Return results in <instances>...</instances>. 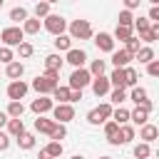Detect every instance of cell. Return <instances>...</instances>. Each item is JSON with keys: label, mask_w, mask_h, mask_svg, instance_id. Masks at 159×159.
I'll use <instances>...</instances> for the list:
<instances>
[{"label": "cell", "mask_w": 159, "mask_h": 159, "mask_svg": "<svg viewBox=\"0 0 159 159\" xmlns=\"http://www.w3.org/2000/svg\"><path fill=\"white\" fill-rule=\"evenodd\" d=\"M99 159H112V157H99Z\"/></svg>", "instance_id": "cell-51"}, {"label": "cell", "mask_w": 159, "mask_h": 159, "mask_svg": "<svg viewBox=\"0 0 159 159\" xmlns=\"http://www.w3.org/2000/svg\"><path fill=\"white\" fill-rule=\"evenodd\" d=\"M7 119H10V117H7L5 112H0V129H2V127H7Z\"/></svg>", "instance_id": "cell-49"}, {"label": "cell", "mask_w": 159, "mask_h": 159, "mask_svg": "<svg viewBox=\"0 0 159 159\" xmlns=\"http://www.w3.org/2000/svg\"><path fill=\"white\" fill-rule=\"evenodd\" d=\"M5 129H7L5 134H7L10 139H17L20 134H25V122H22V119H7V127H5Z\"/></svg>", "instance_id": "cell-16"}, {"label": "cell", "mask_w": 159, "mask_h": 159, "mask_svg": "<svg viewBox=\"0 0 159 159\" xmlns=\"http://www.w3.org/2000/svg\"><path fill=\"white\" fill-rule=\"evenodd\" d=\"M40 97H47V94H52V89L55 87H60V72H42V75H37L35 80H32V84H30Z\"/></svg>", "instance_id": "cell-1"}, {"label": "cell", "mask_w": 159, "mask_h": 159, "mask_svg": "<svg viewBox=\"0 0 159 159\" xmlns=\"http://www.w3.org/2000/svg\"><path fill=\"white\" fill-rule=\"evenodd\" d=\"M80 99H82V92L80 89H70V104L72 102H80Z\"/></svg>", "instance_id": "cell-48"}, {"label": "cell", "mask_w": 159, "mask_h": 159, "mask_svg": "<svg viewBox=\"0 0 159 159\" xmlns=\"http://www.w3.org/2000/svg\"><path fill=\"white\" fill-rule=\"evenodd\" d=\"M117 25H119V27H132V25H134V15L127 12V10H122L119 17H117Z\"/></svg>", "instance_id": "cell-39"}, {"label": "cell", "mask_w": 159, "mask_h": 159, "mask_svg": "<svg viewBox=\"0 0 159 159\" xmlns=\"http://www.w3.org/2000/svg\"><path fill=\"white\" fill-rule=\"evenodd\" d=\"M62 62H70L75 70H80V67H84V65H87V52H84V50L72 47V50H67V57H65Z\"/></svg>", "instance_id": "cell-11"}, {"label": "cell", "mask_w": 159, "mask_h": 159, "mask_svg": "<svg viewBox=\"0 0 159 159\" xmlns=\"http://www.w3.org/2000/svg\"><path fill=\"white\" fill-rule=\"evenodd\" d=\"M40 27H42V22H40L37 17H27V20L22 22V27H20V30H22V35H37V32H40Z\"/></svg>", "instance_id": "cell-19"}, {"label": "cell", "mask_w": 159, "mask_h": 159, "mask_svg": "<svg viewBox=\"0 0 159 159\" xmlns=\"http://www.w3.org/2000/svg\"><path fill=\"white\" fill-rule=\"evenodd\" d=\"M5 75L15 82V80H20V77L25 75V65H22V62H17V60H12L10 65H5Z\"/></svg>", "instance_id": "cell-18"}, {"label": "cell", "mask_w": 159, "mask_h": 159, "mask_svg": "<svg viewBox=\"0 0 159 159\" xmlns=\"http://www.w3.org/2000/svg\"><path fill=\"white\" fill-rule=\"evenodd\" d=\"M112 122L119 124V127L127 124V122H129V109H124V107H114V109H112Z\"/></svg>", "instance_id": "cell-26"}, {"label": "cell", "mask_w": 159, "mask_h": 159, "mask_svg": "<svg viewBox=\"0 0 159 159\" xmlns=\"http://www.w3.org/2000/svg\"><path fill=\"white\" fill-rule=\"evenodd\" d=\"M52 107H55V102H52L50 97H37V99H32V104H30V109H32L37 117H45L47 112H52Z\"/></svg>", "instance_id": "cell-12"}, {"label": "cell", "mask_w": 159, "mask_h": 159, "mask_svg": "<svg viewBox=\"0 0 159 159\" xmlns=\"http://www.w3.org/2000/svg\"><path fill=\"white\" fill-rule=\"evenodd\" d=\"M10 142H12V139L0 129V152H7V149H10Z\"/></svg>", "instance_id": "cell-46"}, {"label": "cell", "mask_w": 159, "mask_h": 159, "mask_svg": "<svg viewBox=\"0 0 159 159\" xmlns=\"http://www.w3.org/2000/svg\"><path fill=\"white\" fill-rule=\"evenodd\" d=\"M42 27L50 32V35H65V30H67V20L62 17V15H55V12H50L45 20H42Z\"/></svg>", "instance_id": "cell-4"}, {"label": "cell", "mask_w": 159, "mask_h": 159, "mask_svg": "<svg viewBox=\"0 0 159 159\" xmlns=\"http://www.w3.org/2000/svg\"><path fill=\"white\" fill-rule=\"evenodd\" d=\"M72 159H84V157H80V154H75V157H72Z\"/></svg>", "instance_id": "cell-50"}, {"label": "cell", "mask_w": 159, "mask_h": 159, "mask_svg": "<svg viewBox=\"0 0 159 159\" xmlns=\"http://www.w3.org/2000/svg\"><path fill=\"white\" fill-rule=\"evenodd\" d=\"M134 137H137V129H134L132 124H122V127H119V132H117V137H114L109 144H114V147H122V144H129Z\"/></svg>", "instance_id": "cell-10"}, {"label": "cell", "mask_w": 159, "mask_h": 159, "mask_svg": "<svg viewBox=\"0 0 159 159\" xmlns=\"http://www.w3.org/2000/svg\"><path fill=\"white\" fill-rule=\"evenodd\" d=\"M147 20H149V22H159V5H152V7H149Z\"/></svg>", "instance_id": "cell-47"}, {"label": "cell", "mask_w": 159, "mask_h": 159, "mask_svg": "<svg viewBox=\"0 0 159 159\" xmlns=\"http://www.w3.org/2000/svg\"><path fill=\"white\" fill-rule=\"evenodd\" d=\"M134 57L139 60V65H149V62L154 60V50H152L149 45H142V47H139V52H137Z\"/></svg>", "instance_id": "cell-25"}, {"label": "cell", "mask_w": 159, "mask_h": 159, "mask_svg": "<svg viewBox=\"0 0 159 159\" xmlns=\"http://www.w3.org/2000/svg\"><path fill=\"white\" fill-rule=\"evenodd\" d=\"M132 60H134V57H132L129 52H124V50H114V52H112V65H114V70H124V67H129Z\"/></svg>", "instance_id": "cell-15"}, {"label": "cell", "mask_w": 159, "mask_h": 159, "mask_svg": "<svg viewBox=\"0 0 159 159\" xmlns=\"http://www.w3.org/2000/svg\"><path fill=\"white\" fill-rule=\"evenodd\" d=\"M139 40H144V42H154V40H159V22H152V25H149V32H147L144 37H139Z\"/></svg>", "instance_id": "cell-42"}, {"label": "cell", "mask_w": 159, "mask_h": 159, "mask_svg": "<svg viewBox=\"0 0 159 159\" xmlns=\"http://www.w3.org/2000/svg\"><path fill=\"white\" fill-rule=\"evenodd\" d=\"M42 152L47 154V159H60L65 149H62V142H50V144H47V147H45Z\"/></svg>", "instance_id": "cell-28"}, {"label": "cell", "mask_w": 159, "mask_h": 159, "mask_svg": "<svg viewBox=\"0 0 159 159\" xmlns=\"http://www.w3.org/2000/svg\"><path fill=\"white\" fill-rule=\"evenodd\" d=\"M17 55H20L22 60H27V57H32V55H35V47L25 40V42H20V45H17Z\"/></svg>", "instance_id": "cell-40"}, {"label": "cell", "mask_w": 159, "mask_h": 159, "mask_svg": "<svg viewBox=\"0 0 159 159\" xmlns=\"http://www.w3.org/2000/svg\"><path fill=\"white\" fill-rule=\"evenodd\" d=\"M137 82H139V72L132 65L124 67V87H137Z\"/></svg>", "instance_id": "cell-29"}, {"label": "cell", "mask_w": 159, "mask_h": 159, "mask_svg": "<svg viewBox=\"0 0 159 159\" xmlns=\"http://www.w3.org/2000/svg\"><path fill=\"white\" fill-rule=\"evenodd\" d=\"M104 70H107V62H104V60H92L87 72H89L92 77H102V75H104Z\"/></svg>", "instance_id": "cell-32"}, {"label": "cell", "mask_w": 159, "mask_h": 159, "mask_svg": "<svg viewBox=\"0 0 159 159\" xmlns=\"http://www.w3.org/2000/svg\"><path fill=\"white\" fill-rule=\"evenodd\" d=\"M134 157H137V159H149V157H152V147L144 144V142H139V144L134 147Z\"/></svg>", "instance_id": "cell-38"}, {"label": "cell", "mask_w": 159, "mask_h": 159, "mask_svg": "<svg viewBox=\"0 0 159 159\" xmlns=\"http://www.w3.org/2000/svg\"><path fill=\"white\" fill-rule=\"evenodd\" d=\"M67 30H70V40H89L94 35L89 20H72L67 25Z\"/></svg>", "instance_id": "cell-2"}, {"label": "cell", "mask_w": 159, "mask_h": 159, "mask_svg": "<svg viewBox=\"0 0 159 159\" xmlns=\"http://www.w3.org/2000/svg\"><path fill=\"white\" fill-rule=\"evenodd\" d=\"M112 109H114V107H112L109 102H102L99 107H94V109L87 112V122H89V124H104L107 119H112Z\"/></svg>", "instance_id": "cell-6"}, {"label": "cell", "mask_w": 159, "mask_h": 159, "mask_svg": "<svg viewBox=\"0 0 159 159\" xmlns=\"http://www.w3.org/2000/svg\"><path fill=\"white\" fill-rule=\"evenodd\" d=\"M149 25H152V22H149L147 17H134V25H132V30H137V32H139V37H144V35L149 32Z\"/></svg>", "instance_id": "cell-34"}, {"label": "cell", "mask_w": 159, "mask_h": 159, "mask_svg": "<svg viewBox=\"0 0 159 159\" xmlns=\"http://www.w3.org/2000/svg\"><path fill=\"white\" fill-rule=\"evenodd\" d=\"M152 109H154V104H152V99H147V102H142V104H137L134 109H129V122H134V124H139V127H144V124L149 122V114H152Z\"/></svg>", "instance_id": "cell-3"}, {"label": "cell", "mask_w": 159, "mask_h": 159, "mask_svg": "<svg viewBox=\"0 0 159 159\" xmlns=\"http://www.w3.org/2000/svg\"><path fill=\"white\" fill-rule=\"evenodd\" d=\"M127 99H132L134 104H142V102H147V99H149V92H147L144 87H139V84H137V87H132V92L127 94Z\"/></svg>", "instance_id": "cell-21"}, {"label": "cell", "mask_w": 159, "mask_h": 159, "mask_svg": "<svg viewBox=\"0 0 159 159\" xmlns=\"http://www.w3.org/2000/svg\"><path fill=\"white\" fill-rule=\"evenodd\" d=\"M75 119V107L72 104H55L52 107V122L57 124H67Z\"/></svg>", "instance_id": "cell-8"}, {"label": "cell", "mask_w": 159, "mask_h": 159, "mask_svg": "<svg viewBox=\"0 0 159 159\" xmlns=\"http://www.w3.org/2000/svg\"><path fill=\"white\" fill-rule=\"evenodd\" d=\"M157 137H159V129H157L154 124H149V122H147L144 127H139V139H142L144 144H152Z\"/></svg>", "instance_id": "cell-17"}, {"label": "cell", "mask_w": 159, "mask_h": 159, "mask_svg": "<svg viewBox=\"0 0 159 159\" xmlns=\"http://www.w3.org/2000/svg\"><path fill=\"white\" fill-rule=\"evenodd\" d=\"M52 45H55L57 52H67V50H72V40H70V35H57V37L52 40Z\"/></svg>", "instance_id": "cell-24"}, {"label": "cell", "mask_w": 159, "mask_h": 159, "mask_svg": "<svg viewBox=\"0 0 159 159\" xmlns=\"http://www.w3.org/2000/svg\"><path fill=\"white\" fill-rule=\"evenodd\" d=\"M55 124H57V122H52V119H47V117H37V119H35V129H37L40 134H47V137H50V132L55 129Z\"/></svg>", "instance_id": "cell-22"}, {"label": "cell", "mask_w": 159, "mask_h": 159, "mask_svg": "<svg viewBox=\"0 0 159 159\" xmlns=\"http://www.w3.org/2000/svg\"><path fill=\"white\" fill-rule=\"evenodd\" d=\"M45 70H47V72H60V70H62V57H60L57 52L47 55V57H45Z\"/></svg>", "instance_id": "cell-20"}, {"label": "cell", "mask_w": 159, "mask_h": 159, "mask_svg": "<svg viewBox=\"0 0 159 159\" xmlns=\"http://www.w3.org/2000/svg\"><path fill=\"white\" fill-rule=\"evenodd\" d=\"M5 114H7L10 119H22V114H25V104H22V102H10L7 109H5Z\"/></svg>", "instance_id": "cell-23"}, {"label": "cell", "mask_w": 159, "mask_h": 159, "mask_svg": "<svg viewBox=\"0 0 159 159\" xmlns=\"http://www.w3.org/2000/svg\"><path fill=\"white\" fill-rule=\"evenodd\" d=\"M0 7H2V0H0Z\"/></svg>", "instance_id": "cell-52"}, {"label": "cell", "mask_w": 159, "mask_h": 159, "mask_svg": "<svg viewBox=\"0 0 159 159\" xmlns=\"http://www.w3.org/2000/svg\"><path fill=\"white\" fill-rule=\"evenodd\" d=\"M50 10H52V5L50 2H35V7H32V17H37V20H45L47 15H50Z\"/></svg>", "instance_id": "cell-30"}, {"label": "cell", "mask_w": 159, "mask_h": 159, "mask_svg": "<svg viewBox=\"0 0 159 159\" xmlns=\"http://www.w3.org/2000/svg\"><path fill=\"white\" fill-rule=\"evenodd\" d=\"M117 132H119V124H114L112 119H107L104 122V137H107V142H112L117 137Z\"/></svg>", "instance_id": "cell-41"}, {"label": "cell", "mask_w": 159, "mask_h": 159, "mask_svg": "<svg viewBox=\"0 0 159 159\" xmlns=\"http://www.w3.org/2000/svg\"><path fill=\"white\" fill-rule=\"evenodd\" d=\"M124 99H127V89H109V104L122 107Z\"/></svg>", "instance_id": "cell-37"}, {"label": "cell", "mask_w": 159, "mask_h": 159, "mask_svg": "<svg viewBox=\"0 0 159 159\" xmlns=\"http://www.w3.org/2000/svg\"><path fill=\"white\" fill-rule=\"evenodd\" d=\"M27 17H30V12H27V7H22V5H17V7L10 10V20H12V22H25Z\"/></svg>", "instance_id": "cell-31"}, {"label": "cell", "mask_w": 159, "mask_h": 159, "mask_svg": "<svg viewBox=\"0 0 159 159\" xmlns=\"http://www.w3.org/2000/svg\"><path fill=\"white\" fill-rule=\"evenodd\" d=\"M52 97L57 99V104H70V87H55Z\"/></svg>", "instance_id": "cell-33"}, {"label": "cell", "mask_w": 159, "mask_h": 159, "mask_svg": "<svg viewBox=\"0 0 159 159\" xmlns=\"http://www.w3.org/2000/svg\"><path fill=\"white\" fill-rule=\"evenodd\" d=\"M89 82H92V75L87 72V67H80V70H72V75H70V84H67V87L82 92Z\"/></svg>", "instance_id": "cell-7"}, {"label": "cell", "mask_w": 159, "mask_h": 159, "mask_svg": "<svg viewBox=\"0 0 159 159\" xmlns=\"http://www.w3.org/2000/svg\"><path fill=\"white\" fill-rule=\"evenodd\" d=\"M27 89H30V84H27L25 80L10 82V84H7V97H10V102H22V97L27 94Z\"/></svg>", "instance_id": "cell-9"}, {"label": "cell", "mask_w": 159, "mask_h": 159, "mask_svg": "<svg viewBox=\"0 0 159 159\" xmlns=\"http://www.w3.org/2000/svg\"><path fill=\"white\" fill-rule=\"evenodd\" d=\"M15 142H17V147H20L22 152H27V149L35 147V134H32V132H25V134H20Z\"/></svg>", "instance_id": "cell-27"}, {"label": "cell", "mask_w": 159, "mask_h": 159, "mask_svg": "<svg viewBox=\"0 0 159 159\" xmlns=\"http://www.w3.org/2000/svg\"><path fill=\"white\" fill-rule=\"evenodd\" d=\"M134 35V30L132 27H119L117 25V30H114V35H112V40H119V42H127L129 37Z\"/></svg>", "instance_id": "cell-35"}, {"label": "cell", "mask_w": 159, "mask_h": 159, "mask_svg": "<svg viewBox=\"0 0 159 159\" xmlns=\"http://www.w3.org/2000/svg\"><path fill=\"white\" fill-rule=\"evenodd\" d=\"M147 75H149V77H159V60H152V62L147 65Z\"/></svg>", "instance_id": "cell-45"}, {"label": "cell", "mask_w": 159, "mask_h": 159, "mask_svg": "<svg viewBox=\"0 0 159 159\" xmlns=\"http://www.w3.org/2000/svg\"><path fill=\"white\" fill-rule=\"evenodd\" d=\"M139 47H142V40H139V37H134V35H132V37H129V40L124 42V52H129L132 57H134V55L139 52Z\"/></svg>", "instance_id": "cell-36"}, {"label": "cell", "mask_w": 159, "mask_h": 159, "mask_svg": "<svg viewBox=\"0 0 159 159\" xmlns=\"http://www.w3.org/2000/svg\"><path fill=\"white\" fill-rule=\"evenodd\" d=\"M94 45H97V50L99 52H114V40H112V35L109 32H97L94 35Z\"/></svg>", "instance_id": "cell-13"}, {"label": "cell", "mask_w": 159, "mask_h": 159, "mask_svg": "<svg viewBox=\"0 0 159 159\" xmlns=\"http://www.w3.org/2000/svg\"><path fill=\"white\" fill-rule=\"evenodd\" d=\"M0 40H2V47H17L20 42H25V35H22V30L17 27V25H10V27H5L2 32H0Z\"/></svg>", "instance_id": "cell-5"}, {"label": "cell", "mask_w": 159, "mask_h": 159, "mask_svg": "<svg viewBox=\"0 0 159 159\" xmlns=\"http://www.w3.org/2000/svg\"><path fill=\"white\" fill-rule=\"evenodd\" d=\"M12 60H15V52H12L10 47H2V45H0V62H2V65H10Z\"/></svg>", "instance_id": "cell-44"}, {"label": "cell", "mask_w": 159, "mask_h": 159, "mask_svg": "<svg viewBox=\"0 0 159 159\" xmlns=\"http://www.w3.org/2000/svg\"><path fill=\"white\" fill-rule=\"evenodd\" d=\"M92 92L97 94V97H104V94H109V80H107V75H102V77H92Z\"/></svg>", "instance_id": "cell-14"}, {"label": "cell", "mask_w": 159, "mask_h": 159, "mask_svg": "<svg viewBox=\"0 0 159 159\" xmlns=\"http://www.w3.org/2000/svg\"><path fill=\"white\" fill-rule=\"evenodd\" d=\"M67 137V127L65 124H55V129L50 132V139L52 142H60V139H65Z\"/></svg>", "instance_id": "cell-43"}]
</instances>
